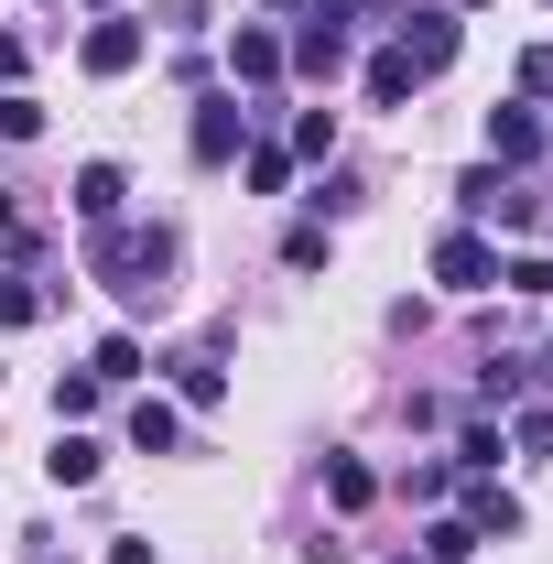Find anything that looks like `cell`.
<instances>
[{"mask_svg": "<svg viewBox=\"0 0 553 564\" xmlns=\"http://www.w3.org/2000/svg\"><path fill=\"white\" fill-rule=\"evenodd\" d=\"M98 272H109V293H131V304H163V272H174V239L163 228H98V250H87Z\"/></svg>", "mask_w": 553, "mask_h": 564, "instance_id": "obj_1", "label": "cell"}, {"mask_svg": "<svg viewBox=\"0 0 553 564\" xmlns=\"http://www.w3.org/2000/svg\"><path fill=\"white\" fill-rule=\"evenodd\" d=\"M456 44H467V22L445 11V0H413V11H391V55L413 76H445L456 66Z\"/></svg>", "mask_w": 553, "mask_h": 564, "instance_id": "obj_2", "label": "cell"}, {"mask_svg": "<svg viewBox=\"0 0 553 564\" xmlns=\"http://www.w3.org/2000/svg\"><path fill=\"white\" fill-rule=\"evenodd\" d=\"M185 152H196V163H239V152H250V109H239V87H228V98H196Z\"/></svg>", "mask_w": 553, "mask_h": 564, "instance_id": "obj_3", "label": "cell"}, {"mask_svg": "<svg viewBox=\"0 0 553 564\" xmlns=\"http://www.w3.org/2000/svg\"><path fill=\"white\" fill-rule=\"evenodd\" d=\"M434 282H456V293H488V282H499V250H488L478 228H445V239H434Z\"/></svg>", "mask_w": 553, "mask_h": 564, "instance_id": "obj_4", "label": "cell"}, {"mask_svg": "<svg viewBox=\"0 0 553 564\" xmlns=\"http://www.w3.org/2000/svg\"><path fill=\"white\" fill-rule=\"evenodd\" d=\"M456 207H467V217H499V228H532V217H543L521 185H510V174H499V163H478V174L456 185Z\"/></svg>", "mask_w": 553, "mask_h": 564, "instance_id": "obj_5", "label": "cell"}, {"mask_svg": "<svg viewBox=\"0 0 553 564\" xmlns=\"http://www.w3.org/2000/svg\"><path fill=\"white\" fill-rule=\"evenodd\" d=\"M282 66H293V76H337V66H347V22L326 11V0H315V22L282 44Z\"/></svg>", "mask_w": 553, "mask_h": 564, "instance_id": "obj_6", "label": "cell"}, {"mask_svg": "<svg viewBox=\"0 0 553 564\" xmlns=\"http://www.w3.org/2000/svg\"><path fill=\"white\" fill-rule=\"evenodd\" d=\"M532 152H543V120H532V98H510V109H488V163H499V174H521Z\"/></svg>", "mask_w": 553, "mask_h": 564, "instance_id": "obj_7", "label": "cell"}, {"mask_svg": "<svg viewBox=\"0 0 553 564\" xmlns=\"http://www.w3.org/2000/svg\"><path fill=\"white\" fill-rule=\"evenodd\" d=\"M467 532L478 543H521V499L499 489V478H467Z\"/></svg>", "mask_w": 553, "mask_h": 564, "instance_id": "obj_8", "label": "cell"}, {"mask_svg": "<svg viewBox=\"0 0 553 564\" xmlns=\"http://www.w3.org/2000/svg\"><path fill=\"white\" fill-rule=\"evenodd\" d=\"M131 66H141V22L98 11V33H87V76H131Z\"/></svg>", "mask_w": 553, "mask_h": 564, "instance_id": "obj_9", "label": "cell"}, {"mask_svg": "<svg viewBox=\"0 0 553 564\" xmlns=\"http://www.w3.org/2000/svg\"><path fill=\"white\" fill-rule=\"evenodd\" d=\"M120 423H131V445H141V456H174V445H185V413H174L163 391H141V402H131Z\"/></svg>", "mask_w": 553, "mask_h": 564, "instance_id": "obj_10", "label": "cell"}, {"mask_svg": "<svg viewBox=\"0 0 553 564\" xmlns=\"http://www.w3.org/2000/svg\"><path fill=\"white\" fill-rule=\"evenodd\" d=\"M120 207H131V174H120V163H87V174H76V217H87V228H109Z\"/></svg>", "mask_w": 553, "mask_h": 564, "instance_id": "obj_11", "label": "cell"}, {"mask_svg": "<svg viewBox=\"0 0 553 564\" xmlns=\"http://www.w3.org/2000/svg\"><path fill=\"white\" fill-rule=\"evenodd\" d=\"M44 478H55V489H87V478H98V434H87V423H66V434H55Z\"/></svg>", "mask_w": 553, "mask_h": 564, "instance_id": "obj_12", "label": "cell"}, {"mask_svg": "<svg viewBox=\"0 0 553 564\" xmlns=\"http://www.w3.org/2000/svg\"><path fill=\"white\" fill-rule=\"evenodd\" d=\"M228 66H239V87H272V76H282V33H261V22H239Z\"/></svg>", "mask_w": 553, "mask_h": 564, "instance_id": "obj_13", "label": "cell"}, {"mask_svg": "<svg viewBox=\"0 0 553 564\" xmlns=\"http://www.w3.org/2000/svg\"><path fill=\"white\" fill-rule=\"evenodd\" d=\"M521 391H543V358H488L478 369V402H521Z\"/></svg>", "mask_w": 553, "mask_h": 564, "instance_id": "obj_14", "label": "cell"}, {"mask_svg": "<svg viewBox=\"0 0 553 564\" xmlns=\"http://www.w3.org/2000/svg\"><path fill=\"white\" fill-rule=\"evenodd\" d=\"M499 456H510L499 423H467V434H456V478H499Z\"/></svg>", "mask_w": 553, "mask_h": 564, "instance_id": "obj_15", "label": "cell"}, {"mask_svg": "<svg viewBox=\"0 0 553 564\" xmlns=\"http://www.w3.org/2000/svg\"><path fill=\"white\" fill-rule=\"evenodd\" d=\"M98 402H109V380H98V369H66V380H55V423H87Z\"/></svg>", "mask_w": 553, "mask_h": 564, "instance_id": "obj_16", "label": "cell"}, {"mask_svg": "<svg viewBox=\"0 0 553 564\" xmlns=\"http://www.w3.org/2000/svg\"><path fill=\"white\" fill-rule=\"evenodd\" d=\"M326 499H337V510H369V499H380V478H369L358 456H326Z\"/></svg>", "mask_w": 553, "mask_h": 564, "instance_id": "obj_17", "label": "cell"}, {"mask_svg": "<svg viewBox=\"0 0 553 564\" xmlns=\"http://www.w3.org/2000/svg\"><path fill=\"white\" fill-rule=\"evenodd\" d=\"M239 174H250V196H282V185H293V152L250 141V152H239Z\"/></svg>", "mask_w": 553, "mask_h": 564, "instance_id": "obj_18", "label": "cell"}, {"mask_svg": "<svg viewBox=\"0 0 553 564\" xmlns=\"http://www.w3.org/2000/svg\"><path fill=\"white\" fill-rule=\"evenodd\" d=\"M423 76L402 66V55H369V109H402V98H413Z\"/></svg>", "mask_w": 553, "mask_h": 564, "instance_id": "obj_19", "label": "cell"}, {"mask_svg": "<svg viewBox=\"0 0 553 564\" xmlns=\"http://www.w3.org/2000/svg\"><path fill=\"white\" fill-rule=\"evenodd\" d=\"M174 391H185V402H196V413H207L217 391H228V369H217V358L196 348V358H174Z\"/></svg>", "mask_w": 553, "mask_h": 564, "instance_id": "obj_20", "label": "cell"}, {"mask_svg": "<svg viewBox=\"0 0 553 564\" xmlns=\"http://www.w3.org/2000/svg\"><path fill=\"white\" fill-rule=\"evenodd\" d=\"M87 369H98L109 391H120V380H141V337H98V358H87Z\"/></svg>", "mask_w": 553, "mask_h": 564, "instance_id": "obj_21", "label": "cell"}, {"mask_svg": "<svg viewBox=\"0 0 553 564\" xmlns=\"http://www.w3.org/2000/svg\"><path fill=\"white\" fill-rule=\"evenodd\" d=\"M293 152L326 163V152H337V109H304V120H293Z\"/></svg>", "mask_w": 553, "mask_h": 564, "instance_id": "obj_22", "label": "cell"}, {"mask_svg": "<svg viewBox=\"0 0 553 564\" xmlns=\"http://www.w3.org/2000/svg\"><path fill=\"white\" fill-rule=\"evenodd\" d=\"M478 554V532H467V521H434V532H423V564H467Z\"/></svg>", "mask_w": 553, "mask_h": 564, "instance_id": "obj_23", "label": "cell"}, {"mask_svg": "<svg viewBox=\"0 0 553 564\" xmlns=\"http://www.w3.org/2000/svg\"><path fill=\"white\" fill-rule=\"evenodd\" d=\"M33 131H44V109H33L22 87H0V141H33Z\"/></svg>", "mask_w": 553, "mask_h": 564, "instance_id": "obj_24", "label": "cell"}, {"mask_svg": "<svg viewBox=\"0 0 553 564\" xmlns=\"http://www.w3.org/2000/svg\"><path fill=\"white\" fill-rule=\"evenodd\" d=\"M402 489H413V499H445V489H456V456H423V467H402Z\"/></svg>", "mask_w": 553, "mask_h": 564, "instance_id": "obj_25", "label": "cell"}, {"mask_svg": "<svg viewBox=\"0 0 553 564\" xmlns=\"http://www.w3.org/2000/svg\"><path fill=\"white\" fill-rule=\"evenodd\" d=\"M44 315V282H0V326H33Z\"/></svg>", "mask_w": 553, "mask_h": 564, "instance_id": "obj_26", "label": "cell"}, {"mask_svg": "<svg viewBox=\"0 0 553 564\" xmlns=\"http://www.w3.org/2000/svg\"><path fill=\"white\" fill-rule=\"evenodd\" d=\"M499 282H510V293H553V261L543 250H532V261H499Z\"/></svg>", "mask_w": 553, "mask_h": 564, "instance_id": "obj_27", "label": "cell"}, {"mask_svg": "<svg viewBox=\"0 0 553 564\" xmlns=\"http://www.w3.org/2000/svg\"><path fill=\"white\" fill-rule=\"evenodd\" d=\"M521 98H553V44H532V55H521Z\"/></svg>", "mask_w": 553, "mask_h": 564, "instance_id": "obj_28", "label": "cell"}, {"mask_svg": "<svg viewBox=\"0 0 553 564\" xmlns=\"http://www.w3.org/2000/svg\"><path fill=\"white\" fill-rule=\"evenodd\" d=\"M521 456H553V402H532V413H521Z\"/></svg>", "mask_w": 553, "mask_h": 564, "instance_id": "obj_29", "label": "cell"}, {"mask_svg": "<svg viewBox=\"0 0 553 564\" xmlns=\"http://www.w3.org/2000/svg\"><path fill=\"white\" fill-rule=\"evenodd\" d=\"M0 87H22V33H0Z\"/></svg>", "mask_w": 553, "mask_h": 564, "instance_id": "obj_30", "label": "cell"}, {"mask_svg": "<svg viewBox=\"0 0 553 564\" xmlns=\"http://www.w3.org/2000/svg\"><path fill=\"white\" fill-rule=\"evenodd\" d=\"M0 239H11V250H22V207H11V196H0Z\"/></svg>", "mask_w": 553, "mask_h": 564, "instance_id": "obj_31", "label": "cell"}, {"mask_svg": "<svg viewBox=\"0 0 553 564\" xmlns=\"http://www.w3.org/2000/svg\"><path fill=\"white\" fill-rule=\"evenodd\" d=\"M445 11H478V0H445Z\"/></svg>", "mask_w": 553, "mask_h": 564, "instance_id": "obj_32", "label": "cell"}, {"mask_svg": "<svg viewBox=\"0 0 553 564\" xmlns=\"http://www.w3.org/2000/svg\"><path fill=\"white\" fill-rule=\"evenodd\" d=\"M98 11H109V0H98Z\"/></svg>", "mask_w": 553, "mask_h": 564, "instance_id": "obj_33", "label": "cell"}]
</instances>
